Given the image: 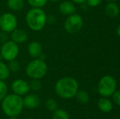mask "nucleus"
Returning <instances> with one entry per match:
<instances>
[{
    "mask_svg": "<svg viewBox=\"0 0 120 119\" xmlns=\"http://www.w3.org/2000/svg\"><path fill=\"white\" fill-rule=\"evenodd\" d=\"M55 90L58 96L63 99H71L79 90V84L76 79L71 77H65L57 81Z\"/></svg>",
    "mask_w": 120,
    "mask_h": 119,
    "instance_id": "obj_1",
    "label": "nucleus"
},
{
    "mask_svg": "<svg viewBox=\"0 0 120 119\" xmlns=\"http://www.w3.org/2000/svg\"><path fill=\"white\" fill-rule=\"evenodd\" d=\"M24 104L21 96L16 94H10L2 100L3 111L8 117H17L21 113Z\"/></svg>",
    "mask_w": 120,
    "mask_h": 119,
    "instance_id": "obj_2",
    "label": "nucleus"
},
{
    "mask_svg": "<svg viewBox=\"0 0 120 119\" xmlns=\"http://www.w3.org/2000/svg\"><path fill=\"white\" fill-rule=\"evenodd\" d=\"M26 23L30 29L40 31L47 24V15L42 8L32 7L26 14Z\"/></svg>",
    "mask_w": 120,
    "mask_h": 119,
    "instance_id": "obj_3",
    "label": "nucleus"
},
{
    "mask_svg": "<svg viewBox=\"0 0 120 119\" xmlns=\"http://www.w3.org/2000/svg\"><path fill=\"white\" fill-rule=\"evenodd\" d=\"M48 73V65L38 58L33 60L26 67V73L32 79H41Z\"/></svg>",
    "mask_w": 120,
    "mask_h": 119,
    "instance_id": "obj_4",
    "label": "nucleus"
},
{
    "mask_svg": "<svg viewBox=\"0 0 120 119\" xmlns=\"http://www.w3.org/2000/svg\"><path fill=\"white\" fill-rule=\"evenodd\" d=\"M117 88V83L112 76L102 77L98 83V92L104 97H109L114 93Z\"/></svg>",
    "mask_w": 120,
    "mask_h": 119,
    "instance_id": "obj_5",
    "label": "nucleus"
},
{
    "mask_svg": "<svg viewBox=\"0 0 120 119\" xmlns=\"http://www.w3.org/2000/svg\"><path fill=\"white\" fill-rule=\"evenodd\" d=\"M0 53H1L3 59L7 60V61L16 60V58L17 57L18 54H19L18 44H16L11 40L7 41L6 43H3Z\"/></svg>",
    "mask_w": 120,
    "mask_h": 119,
    "instance_id": "obj_6",
    "label": "nucleus"
},
{
    "mask_svg": "<svg viewBox=\"0 0 120 119\" xmlns=\"http://www.w3.org/2000/svg\"><path fill=\"white\" fill-rule=\"evenodd\" d=\"M82 25H83V21L81 16L74 13L67 17L64 24V28L67 33L73 34L82 29Z\"/></svg>",
    "mask_w": 120,
    "mask_h": 119,
    "instance_id": "obj_7",
    "label": "nucleus"
},
{
    "mask_svg": "<svg viewBox=\"0 0 120 119\" xmlns=\"http://www.w3.org/2000/svg\"><path fill=\"white\" fill-rule=\"evenodd\" d=\"M17 27V19L12 13L6 12L0 16V28L3 32L11 33Z\"/></svg>",
    "mask_w": 120,
    "mask_h": 119,
    "instance_id": "obj_8",
    "label": "nucleus"
},
{
    "mask_svg": "<svg viewBox=\"0 0 120 119\" xmlns=\"http://www.w3.org/2000/svg\"><path fill=\"white\" fill-rule=\"evenodd\" d=\"M11 89L14 94L22 96V95H26L30 91V84L26 81L23 79H16L11 84Z\"/></svg>",
    "mask_w": 120,
    "mask_h": 119,
    "instance_id": "obj_9",
    "label": "nucleus"
},
{
    "mask_svg": "<svg viewBox=\"0 0 120 119\" xmlns=\"http://www.w3.org/2000/svg\"><path fill=\"white\" fill-rule=\"evenodd\" d=\"M40 98L36 95H28L23 99V104H24V107L30 109H34V108H38L40 105Z\"/></svg>",
    "mask_w": 120,
    "mask_h": 119,
    "instance_id": "obj_10",
    "label": "nucleus"
},
{
    "mask_svg": "<svg viewBox=\"0 0 120 119\" xmlns=\"http://www.w3.org/2000/svg\"><path fill=\"white\" fill-rule=\"evenodd\" d=\"M28 52L31 57L37 59L43 53V47L40 43L37 41H34L29 44L28 46Z\"/></svg>",
    "mask_w": 120,
    "mask_h": 119,
    "instance_id": "obj_11",
    "label": "nucleus"
},
{
    "mask_svg": "<svg viewBox=\"0 0 120 119\" xmlns=\"http://www.w3.org/2000/svg\"><path fill=\"white\" fill-rule=\"evenodd\" d=\"M59 10L61 14L65 15V16H70V15L75 13L76 7L73 2L64 1L59 6Z\"/></svg>",
    "mask_w": 120,
    "mask_h": 119,
    "instance_id": "obj_12",
    "label": "nucleus"
},
{
    "mask_svg": "<svg viewBox=\"0 0 120 119\" xmlns=\"http://www.w3.org/2000/svg\"><path fill=\"white\" fill-rule=\"evenodd\" d=\"M11 41L16 43V44H19V43H25L28 39V34L25 30L21 29H16L11 32Z\"/></svg>",
    "mask_w": 120,
    "mask_h": 119,
    "instance_id": "obj_13",
    "label": "nucleus"
},
{
    "mask_svg": "<svg viewBox=\"0 0 120 119\" xmlns=\"http://www.w3.org/2000/svg\"><path fill=\"white\" fill-rule=\"evenodd\" d=\"M105 14L109 17H116L119 14V7L118 6L117 3H115L114 2H109V3H107L105 8Z\"/></svg>",
    "mask_w": 120,
    "mask_h": 119,
    "instance_id": "obj_14",
    "label": "nucleus"
},
{
    "mask_svg": "<svg viewBox=\"0 0 120 119\" xmlns=\"http://www.w3.org/2000/svg\"><path fill=\"white\" fill-rule=\"evenodd\" d=\"M98 107H99L100 110L104 113H109L112 110L113 108V104L109 99L106 97L105 98H101L98 101Z\"/></svg>",
    "mask_w": 120,
    "mask_h": 119,
    "instance_id": "obj_15",
    "label": "nucleus"
},
{
    "mask_svg": "<svg viewBox=\"0 0 120 119\" xmlns=\"http://www.w3.org/2000/svg\"><path fill=\"white\" fill-rule=\"evenodd\" d=\"M8 8L11 11H20L25 6V0H8Z\"/></svg>",
    "mask_w": 120,
    "mask_h": 119,
    "instance_id": "obj_16",
    "label": "nucleus"
},
{
    "mask_svg": "<svg viewBox=\"0 0 120 119\" xmlns=\"http://www.w3.org/2000/svg\"><path fill=\"white\" fill-rule=\"evenodd\" d=\"M10 70L8 66L3 61H0V80H5L9 77Z\"/></svg>",
    "mask_w": 120,
    "mask_h": 119,
    "instance_id": "obj_17",
    "label": "nucleus"
},
{
    "mask_svg": "<svg viewBox=\"0 0 120 119\" xmlns=\"http://www.w3.org/2000/svg\"><path fill=\"white\" fill-rule=\"evenodd\" d=\"M75 96L77 98L78 101L81 104H86L89 100V95L86 90H79V91L78 90Z\"/></svg>",
    "mask_w": 120,
    "mask_h": 119,
    "instance_id": "obj_18",
    "label": "nucleus"
},
{
    "mask_svg": "<svg viewBox=\"0 0 120 119\" xmlns=\"http://www.w3.org/2000/svg\"><path fill=\"white\" fill-rule=\"evenodd\" d=\"M52 119H70V116L65 110L56 109L54 111Z\"/></svg>",
    "mask_w": 120,
    "mask_h": 119,
    "instance_id": "obj_19",
    "label": "nucleus"
},
{
    "mask_svg": "<svg viewBox=\"0 0 120 119\" xmlns=\"http://www.w3.org/2000/svg\"><path fill=\"white\" fill-rule=\"evenodd\" d=\"M48 0H27L28 3L34 8H43L47 4Z\"/></svg>",
    "mask_w": 120,
    "mask_h": 119,
    "instance_id": "obj_20",
    "label": "nucleus"
},
{
    "mask_svg": "<svg viewBox=\"0 0 120 119\" xmlns=\"http://www.w3.org/2000/svg\"><path fill=\"white\" fill-rule=\"evenodd\" d=\"M8 91V85L6 84V83L3 80H0V101L3 100L7 96Z\"/></svg>",
    "mask_w": 120,
    "mask_h": 119,
    "instance_id": "obj_21",
    "label": "nucleus"
},
{
    "mask_svg": "<svg viewBox=\"0 0 120 119\" xmlns=\"http://www.w3.org/2000/svg\"><path fill=\"white\" fill-rule=\"evenodd\" d=\"M45 105H46V108H48L49 111L54 112L55 110L57 109V102L52 98L48 99V100H46Z\"/></svg>",
    "mask_w": 120,
    "mask_h": 119,
    "instance_id": "obj_22",
    "label": "nucleus"
},
{
    "mask_svg": "<svg viewBox=\"0 0 120 119\" xmlns=\"http://www.w3.org/2000/svg\"><path fill=\"white\" fill-rule=\"evenodd\" d=\"M8 69L10 71L12 72H18L21 69L20 66V63L16 60H13L9 61V65H8Z\"/></svg>",
    "mask_w": 120,
    "mask_h": 119,
    "instance_id": "obj_23",
    "label": "nucleus"
},
{
    "mask_svg": "<svg viewBox=\"0 0 120 119\" xmlns=\"http://www.w3.org/2000/svg\"><path fill=\"white\" fill-rule=\"evenodd\" d=\"M30 87L34 91H38L42 88V83L39 79H33L30 84Z\"/></svg>",
    "mask_w": 120,
    "mask_h": 119,
    "instance_id": "obj_24",
    "label": "nucleus"
},
{
    "mask_svg": "<svg viewBox=\"0 0 120 119\" xmlns=\"http://www.w3.org/2000/svg\"><path fill=\"white\" fill-rule=\"evenodd\" d=\"M102 0H86V3L87 6L91 7H95L99 6L101 3Z\"/></svg>",
    "mask_w": 120,
    "mask_h": 119,
    "instance_id": "obj_25",
    "label": "nucleus"
},
{
    "mask_svg": "<svg viewBox=\"0 0 120 119\" xmlns=\"http://www.w3.org/2000/svg\"><path fill=\"white\" fill-rule=\"evenodd\" d=\"M112 95H113V100H114V102L116 105L120 106V90H115Z\"/></svg>",
    "mask_w": 120,
    "mask_h": 119,
    "instance_id": "obj_26",
    "label": "nucleus"
},
{
    "mask_svg": "<svg viewBox=\"0 0 120 119\" xmlns=\"http://www.w3.org/2000/svg\"><path fill=\"white\" fill-rule=\"evenodd\" d=\"M7 41H8V33L3 31L2 33H0V43H4Z\"/></svg>",
    "mask_w": 120,
    "mask_h": 119,
    "instance_id": "obj_27",
    "label": "nucleus"
},
{
    "mask_svg": "<svg viewBox=\"0 0 120 119\" xmlns=\"http://www.w3.org/2000/svg\"><path fill=\"white\" fill-rule=\"evenodd\" d=\"M74 3H78V4H82V3H86V0H72Z\"/></svg>",
    "mask_w": 120,
    "mask_h": 119,
    "instance_id": "obj_28",
    "label": "nucleus"
},
{
    "mask_svg": "<svg viewBox=\"0 0 120 119\" xmlns=\"http://www.w3.org/2000/svg\"><path fill=\"white\" fill-rule=\"evenodd\" d=\"M117 33H118V35H119V37L120 38V25L118 26V28H117Z\"/></svg>",
    "mask_w": 120,
    "mask_h": 119,
    "instance_id": "obj_29",
    "label": "nucleus"
},
{
    "mask_svg": "<svg viewBox=\"0 0 120 119\" xmlns=\"http://www.w3.org/2000/svg\"><path fill=\"white\" fill-rule=\"evenodd\" d=\"M9 119H18L17 117H10Z\"/></svg>",
    "mask_w": 120,
    "mask_h": 119,
    "instance_id": "obj_30",
    "label": "nucleus"
},
{
    "mask_svg": "<svg viewBox=\"0 0 120 119\" xmlns=\"http://www.w3.org/2000/svg\"><path fill=\"white\" fill-rule=\"evenodd\" d=\"M48 1H51V2H58L60 0H48Z\"/></svg>",
    "mask_w": 120,
    "mask_h": 119,
    "instance_id": "obj_31",
    "label": "nucleus"
},
{
    "mask_svg": "<svg viewBox=\"0 0 120 119\" xmlns=\"http://www.w3.org/2000/svg\"><path fill=\"white\" fill-rule=\"evenodd\" d=\"M109 2H115V1H118V0H108Z\"/></svg>",
    "mask_w": 120,
    "mask_h": 119,
    "instance_id": "obj_32",
    "label": "nucleus"
},
{
    "mask_svg": "<svg viewBox=\"0 0 120 119\" xmlns=\"http://www.w3.org/2000/svg\"><path fill=\"white\" fill-rule=\"evenodd\" d=\"M2 59H3V57H2V55H1V53H0V61L2 60Z\"/></svg>",
    "mask_w": 120,
    "mask_h": 119,
    "instance_id": "obj_33",
    "label": "nucleus"
},
{
    "mask_svg": "<svg viewBox=\"0 0 120 119\" xmlns=\"http://www.w3.org/2000/svg\"><path fill=\"white\" fill-rule=\"evenodd\" d=\"M26 119H34V118H26Z\"/></svg>",
    "mask_w": 120,
    "mask_h": 119,
    "instance_id": "obj_34",
    "label": "nucleus"
}]
</instances>
